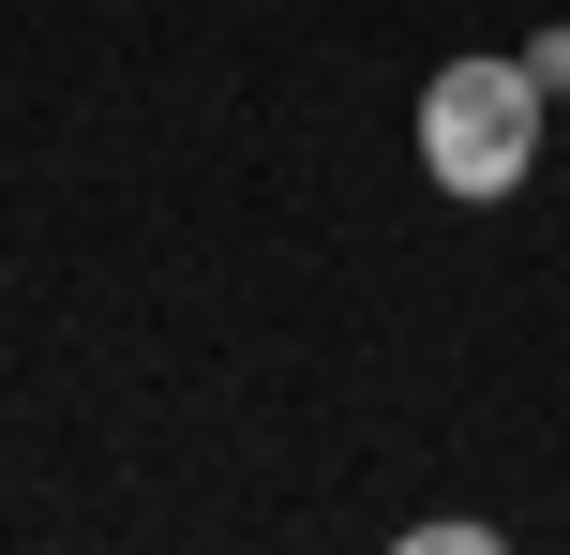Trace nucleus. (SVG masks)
Here are the masks:
<instances>
[{
	"instance_id": "f257e3e1",
	"label": "nucleus",
	"mask_w": 570,
	"mask_h": 555,
	"mask_svg": "<svg viewBox=\"0 0 570 555\" xmlns=\"http://www.w3.org/2000/svg\"><path fill=\"white\" fill-rule=\"evenodd\" d=\"M421 166H435V196H511V180L541 166V76H525V60H435Z\"/></svg>"
},
{
	"instance_id": "f03ea898",
	"label": "nucleus",
	"mask_w": 570,
	"mask_h": 555,
	"mask_svg": "<svg viewBox=\"0 0 570 555\" xmlns=\"http://www.w3.org/2000/svg\"><path fill=\"white\" fill-rule=\"evenodd\" d=\"M525 76H541V106L570 90V30H541V46H525Z\"/></svg>"
}]
</instances>
